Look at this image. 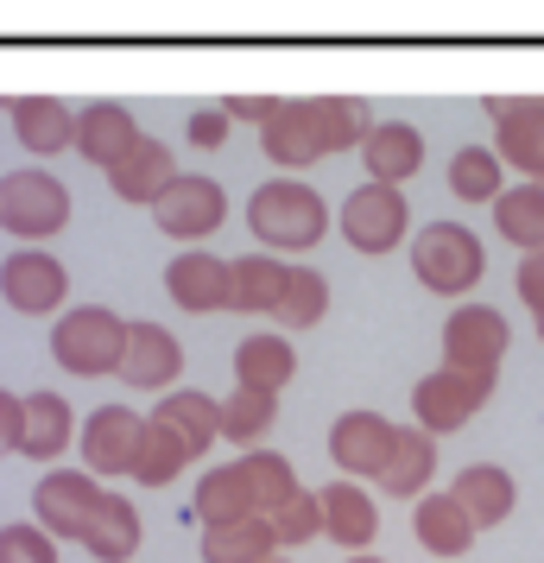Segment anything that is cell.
Segmentation results:
<instances>
[{"label":"cell","instance_id":"7dc6e473","mask_svg":"<svg viewBox=\"0 0 544 563\" xmlns=\"http://www.w3.org/2000/svg\"><path fill=\"white\" fill-rule=\"evenodd\" d=\"M273 563H286V558H273Z\"/></svg>","mask_w":544,"mask_h":563},{"label":"cell","instance_id":"1f68e13d","mask_svg":"<svg viewBox=\"0 0 544 563\" xmlns=\"http://www.w3.org/2000/svg\"><path fill=\"white\" fill-rule=\"evenodd\" d=\"M273 519H241V526H209L203 563H273Z\"/></svg>","mask_w":544,"mask_h":563},{"label":"cell","instance_id":"ab89813d","mask_svg":"<svg viewBox=\"0 0 544 563\" xmlns=\"http://www.w3.org/2000/svg\"><path fill=\"white\" fill-rule=\"evenodd\" d=\"M0 563H57L45 526H0Z\"/></svg>","mask_w":544,"mask_h":563},{"label":"cell","instance_id":"3957f363","mask_svg":"<svg viewBox=\"0 0 544 563\" xmlns=\"http://www.w3.org/2000/svg\"><path fill=\"white\" fill-rule=\"evenodd\" d=\"M412 273L424 291L463 298V291H475V285L488 279V247L463 222H424V234L412 241Z\"/></svg>","mask_w":544,"mask_h":563},{"label":"cell","instance_id":"f546056e","mask_svg":"<svg viewBox=\"0 0 544 563\" xmlns=\"http://www.w3.org/2000/svg\"><path fill=\"white\" fill-rule=\"evenodd\" d=\"M70 431H77V418H70V406L57 393H26V437H20V450L32 462H52L57 450H70Z\"/></svg>","mask_w":544,"mask_h":563},{"label":"cell","instance_id":"8fae6325","mask_svg":"<svg viewBox=\"0 0 544 563\" xmlns=\"http://www.w3.org/2000/svg\"><path fill=\"white\" fill-rule=\"evenodd\" d=\"M158 234H171V241H203L229 222V197H222V184L215 178H178L153 209Z\"/></svg>","mask_w":544,"mask_h":563},{"label":"cell","instance_id":"5bb4252c","mask_svg":"<svg viewBox=\"0 0 544 563\" xmlns=\"http://www.w3.org/2000/svg\"><path fill=\"white\" fill-rule=\"evenodd\" d=\"M64 291H70V279H64V266H57L45 247H26V254H13L7 266H0V298L20 310V317H45V310L64 305Z\"/></svg>","mask_w":544,"mask_h":563},{"label":"cell","instance_id":"f35d334b","mask_svg":"<svg viewBox=\"0 0 544 563\" xmlns=\"http://www.w3.org/2000/svg\"><path fill=\"white\" fill-rule=\"evenodd\" d=\"M317 532H323V494H298V500H286L273 512V538L279 544H311Z\"/></svg>","mask_w":544,"mask_h":563},{"label":"cell","instance_id":"44dd1931","mask_svg":"<svg viewBox=\"0 0 544 563\" xmlns=\"http://www.w3.org/2000/svg\"><path fill=\"white\" fill-rule=\"evenodd\" d=\"M362 158H367V184H392L399 190L406 178L424 172V133L406 128V121H380L374 140L362 146Z\"/></svg>","mask_w":544,"mask_h":563},{"label":"cell","instance_id":"60d3db41","mask_svg":"<svg viewBox=\"0 0 544 563\" xmlns=\"http://www.w3.org/2000/svg\"><path fill=\"white\" fill-rule=\"evenodd\" d=\"M279 108H286V102H273V96H229L222 114H229V121H254V128L266 133L273 121H279Z\"/></svg>","mask_w":544,"mask_h":563},{"label":"cell","instance_id":"e575fe53","mask_svg":"<svg viewBox=\"0 0 544 563\" xmlns=\"http://www.w3.org/2000/svg\"><path fill=\"white\" fill-rule=\"evenodd\" d=\"M190 456H197V450H190V443H184L171 424H158V418H153L146 450H140V468H133V482H140V487H171L184 468H190Z\"/></svg>","mask_w":544,"mask_h":563},{"label":"cell","instance_id":"603a6c76","mask_svg":"<svg viewBox=\"0 0 544 563\" xmlns=\"http://www.w3.org/2000/svg\"><path fill=\"white\" fill-rule=\"evenodd\" d=\"M291 266L273 254H241L229 260V310H254V317H273L279 298H286Z\"/></svg>","mask_w":544,"mask_h":563},{"label":"cell","instance_id":"836d02e7","mask_svg":"<svg viewBox=\"0 0 544 563\" xmlns=\"http://www.w3.org/2000/svg\"><path fill=\"white\" fill-rule=\"evenodd\" d=\"M273 418H279V393L234 386L229 399H222V437H229V443H247V450H254L259 437L273 431Z\"/></svg>","mask_w":544,"mask_h":563},{"label":"cell","instance_id":"7c38bea8","mask_svg":"<svg viewBox=\"0 0 544 563\" xmlns=\"http://www.w3.org/2000/svg\"><path fill=\"white\" fill-rule=\"evenodd\" d=\"M392 443H399V424L380 418V411H342L330 424V456H336L342 475H374L392 462Z\"/></svg>","mask_w":544,"mask_h":563},{"label":"cell","instance_id":"f1b7e54d","mask_svg":"<svg viewBox=\"0 0 544 563\" xmlns=\"http://www.w3.org/2000/svg\"><path fill=\"white\" fill-rule=\"evenodd\" d=\"M493 229H500V241L519 247V260L539 254L544 247V184H513V190L493 203Z\"/></svg>","mask_w":544,"mask_h":563},{"label":"cell","instance_id":"d4e9b609","mask_svg":"<svg viewBox=\"0 0 544 563\" xmlns=\"http://www.w3.org/2000/svg\"><path fill=\"white\" fill-rule=\"evenodd\" d=\"M449 494H456V507L475 519V532H488V526H500L507 512H513V475L507 468H493V462H475V468H463L456 482H449Z\"/></svg>","mask_w":544,"mask_h":563},{"label":"cell","instance_id":"83f0119b","mask_svg":"<svg viewBox=\"0 0 544 563\" xmlns=\"http://www.w3.org/2000/svg\"><path fill=\"white\" fill-rule=\"evenodd\" d=\"M82 551L96 563H127L140 551V507H133L127 494H108L102 512H96V526L82 532Z\"/></svg>","mask_w":544,"mask_h":563},{"label":"cell","instance_id":"bcb514c9","mask_svg":"<svg viewBox=\"0 0 544 563\" xmlns=\"http://www.w3.org/2000/svg\"><path fill=\"white\" fill-rule=\"evenodd\" d=\"M539 342H544V323H539Z\"/></svg>","mask_w":544,"mask_h":563},{"label":"cell","instance_id":"74e56055","mask_svg":"<svg viewBox=\"0 0 544 563\" xmlns=\"http://www.w3.org/2000/svg\"><path fill=\"white\" fill-rule=\"evenodd\" d=\"M241 462H247L259 500H266V519L286 507V500H298V494H304V487H298V475H291V462L279 456V450H241Z\"/></svg>","mask_w":544,"mask_h":563},{"label":"cell","instance_id":"7bdbcfd3","mask_svg":"<svg viewBox=\"0 0 544 563\" xmlns=\"http://www.w3.org/2000/svg\"><path fill=\"white\" fill-rule=\"evenodd\" d=\"M20 437H26V399L0 386V456H7V450H20Z\"/></svg>","mask_w":544,"mask_h":563},{"label":"cell","instance_id":"b9f144b4","mask_svg":"<svg viewBox=\"0 0 544 563\" xmlns=\"http://www.w3.org/2000/svg\"><path fill=\"white\" fill-rule=\"evenodd\" d=\"M190 146H203V153H215V146H222V140H229V114H222V108H197V114H190Z\"/></svg>","mask_w":544,"mask_h":563},{"label":"cell","instance_id":"5b68a950","mask_svg":"<svg viewBox=\"0 0 544 563\" xmlns=\"http://www.w3.org/2000/svg\"><path fill=\"white\" fill-rule=\"evenodd\" d=\"M70 222V190L52 172H13L0 178V229L13 241H52Z\"/></svg>","mask_w":544,"mask_h":563},{"label":"cell","instance_id":"d6a6232c","mask_svg":"<svg viewBox=\"0 0 544 563\" xmlns=\"http://www.w3.org/2000/svg\"><path fill=\"white\" fill-rule=\"evenodd\" d=\"M311 108H317V128H323L330 153H362L374 140V114L355 96H311Z\"/></svg>","mask_w":544,"mask_h":563},{"label":"cell","instance_id":"ee69618b","mask_svg":"<svg viewBox=\"0 0 544 563\" xmlns=\"http://www.w3.org/2000/svg\"><path fill=\"white\" fill-rule=\"evenodd\" d=\"M513 285H519V298H525V310H539V323H544V247L519 260V279Z\"/></svg>","mask_w":544,"mask_h":563},{"label":"cell","instance_id":"30bf717a","mask_svg":"<svg viewBox=\"0 0 544 563\" xmlns=\"http://www.w3.org/2000/svg\"><path fill=\"white\" fill-rule=\"evenodd\" d=\"M102 487H96V475H77V468H52L45 482H38V494H32V512H38V526L52 538H70V544H82V532L96 526V512H102Z\"/></svg>","mask_w":544,"mask_h":563},{"label":"cell","instance_id":"6da1fadb","mask_svg":"<svg viewBox=\"0 0 544 563\" xmlns=\"http://www.w3.org/2000/svg\"><path fill=\"white\" fill-rule=\"evenodd\" d=\"M247 229L254 241H266L273 254H311L323 229H330V209L317 197L311 184L298 178H273L254 190V203H247Z\"/></svg>","mask_w":544,"mask_h":563},{"label":"cell","instance_id":"ba28073f","mask_svg":"<svg viewBox=\"0 0 544 563\" xmlns=\"http://www.w3.org/2000/svg\"><path fill=\"white\" fill-rule=\"evenodd\" d=\"M146 431H153V418H140L127 406L89 411L82 418V462H89V475H133L140 450H146Z\"/></svg>","mask_w":544,"mask_h":563},{"label":"cell","instance_id":"4fadbf2b","mask_svg":"<svg viewBox=\"0 0 544 563\" xmlns=\"http://www.w3.org/2000/svg\"><path fill=\"white\" fill-rule=\"evenodd\" d=\"M190 512L209 526H241V519H266V500H259L254 475H247V462L234 456L222 462V468H209L203 482H197V500H190Z\"/></svg>","mask_w":544,"mask_h":563},{"label":"cell","instance_id":"ffe728a7","mask_svg":"<svg viewBox=\"0 0 544 563\" xmlns=\"http://www.w3.org/2000/svg\"><path fill=\"white\" fill-rule=\"evenodd\" d=\"M259 146H266L273 165H286V172H304V165H317V158H330L311 102H286V108H279V121L259 133Z\"/></svg>","mask_w":544,"mask_h":563},{"label":"cell","instance_id":"d590c367","mask_svg":"<svg viewBox=\"0 0 544 563\" xmlns=\"http://www.w3.org/2000/svg\"><path fill=\"white\" fill-rule=\"evenodd\" d=\"M449 197H463V203H500L507 197L500 190V153L463 146V153L449 158Z\"/></svg>","mask_w":544,"mask_h":563},{"label":"cell","instance_id":"7402d4cb","mask_svg":"<svg viewBox=\"0 0 544 563\" xmlns=\"http://www.w3.org/2000/svg\"><path fill=\"white\" fill-rule=\"evenodd\" d=\"M7 114H13L20 146H26V153H38V158H52V153H64V146H77V114L57 102V96H20Z\"/></svg>","mask_w":544,"mask_h":563},{"label":"cell","instance_id":"4dcf8cb0","mask_svg":"<svg viewBox=\"0 0 544 563\" xmlns=\"http://www.w3.org/2000/svg\"><path fill=\"white\" fill-rule=\"evenodd\" d=\"M153 418H158V424H171V431L197 450V456H203L209 443L222 437V406H215L209 393H165Z\"/></svg>","mask_w":544,"mask_h":563},{"label":"cell","instance_id":"9a60e30c","mask_svg":"<svg viewBox=\"0 0 544 563\" xmlns=\"http://www.w3.org/2000/svg\"><path fill=\"white\" fill-rule=\"evenodd\" d=\"M165 291H171V305L190 310V317L229 310V260L190 247V254H178L171 266H165Z\"/></svg>","mask_w":544,"mask_h":563},{"label":"cell","instance_id":"8992f818","mask_svg":"<svg viewBox=\"0 0 544 563\" xmlns=\"http://www.w3.org/2000/svg\"><path fill=\"white\" fill-rule=\"evenodd\" d=\"M342 241L355 247V254H392L406 229H412V209H406V190H392V184H362L348 203H342Z\"/></svg>","mask_w":544,"mask_h":563},{"label":"cell","instance_id":"e0dca14e","mask_svg":"<svg viewBox=\"0 0 544 563\" xmlns=\"http://www.w3.org/2000/svg\"><path fill=\"white\" fill-rule=\"evenodd\" d=\"M184 374V342L158 323H133L127 330V361H121V380L133 393H158Z\"/></svg>","mask_w":544,"mask_h":563},{"label":"cell","instance_id":"f6af8a7d","mask_svg":"<svg viewBox=\"0 0 544 563\" xmlns=\"http://www.w3.org/2000/svg\"><path fill=\"white\" fill-rule=\"evenodd\" d=\"M348 563H380V558H348Z\"/></svg>","mask_w":544,"mask_h":563},{"label":"cell","instance_id":"8d00e7d4","mask_svg":"<svg viewBox=\"0 0 544 563\" xmlns=\"http://www.w3.org/2000/svg\"><path fill=\"white\" fill-rule=\"evenodd\" d=\"M323 310H330V285H323V273H311V266H291L286 279V298H279V323L286 330H311V323H323Z\"/></svg>","mask_w":544,"mask_h":563},{"label":"cell","instance_id":"cb8c5ba5","mask_svg":"<svg viewBox=\"0 0 544 563\" xmlns=\"http://www.w3.org/2000/svg\"><path fill=\"white\" fill-rule=\"evenodd\" d=\"M437 475V437L418 431V424H399V443H392V462L380 468V494H399V500H418Z\"/></svg>","mask_w":544,"mask_h":563},{"label":"cell","instance_id":"4316f807","mask_svg":"<svg viewBox=\"0 0 544 563\" xmlns=\"http://www.w3.org/2000/svg\"><path fill=\"white\" fill-rule=\"evenodd\" d=\"M298 374V349L279 335H241L234 342V380L254 393H286V380Z\"/></svg>","mask_w":544,"mask_h":563},{"label":"cell","instance_id":"2e32d148","mask_svg":"<svg viewBox=\"0 0 544 563\" xmlns=\"http://www.w3.org/2000/svg\"><path fill=\"white\" fill-rule=\"evenodd\" d=\"M146 133H140V121H133L121 102H89L77 108V153L89 158V165H102V172H114L121 158L140 146Z\"/></svg>","mask_w":544,"mask_h":563},{"label":"cell","instance_id":"7a4b0ae2","mask_svg":"<svg viewBox=\"0 0 544 563\" xmlns=\"http://www.w3.org/2000/svg\"><path fill=\"white\" fill-rule=\"evenodd\" d=\"M127 330L108 305H77L70 317H57L52 330V355L64 374H77V380H102V374H121V361H127Z\"/></svg>","mask_w":544,"mask_h":563},{"label":"cell","instance_id":"484cf974","mask_svg":"<svg viewBox=\"0 0 544 563\" xmlns=\"http://www.w3.org/2000/svg\"><path fill=\"white\" fill-rule=\"evenodd\" d=\"M412 532L431 558H463L468 544H475V519L456 507V494H424L412 507Z\"/></svg>","mask_w":544,"mask_h":563},{"label":"cell","instance_id":"9c48e42d","mask_svg":"<svg viewBox=\"0 0 544 563\" xmlns=\"http://www.w3.org/2000/svg\"><path fill=\"white\" fill-rule=\"evenodd\" d=\"M488 399H493V380H468V374H456V367H437V374H424V380L412 386L418 431H431V437L463 431Z\"/></svg>","mask_w":544,"mask_h":563},{"label":"cell","instance_id":"d6986e66","mask_svg":"<svg viewBox=\"0 0 544 563\" xmlns=\"http://www.w3.org/2000/svg\"><path fill=\"white\" fill-rule=\"evenodd\" d=\"M323 538L342 544L348 558H367V544L380 538V512L355 482H330L323 487Z\"/></svg>","mask_w":544,"mask_h":563},{"label":"cell","instance_id":"ac0fdd59","mask_svg":"<svg viewBox=\"0 0 544 563\" xmlns=\"http://www.w3.org/2000/svg\"><path fill=\"white\" fill-rule=\"evenodd\" d=\"M178 178H184V172L171 165V146H165V140H140V146H133V153L114 165V172H108V190H114L121 203L158 209V197H165Z\"/></svg>","mask_w":544,"mask_h":563},{"label":"cell","instance_id":"52a82bcc","mask_svg":"<svg viewBox=\"0 0 544 563\" xmlns=\"http://www.w3.org/2000/svg\"><path fill=\"white\" fill-rule=\"evenodd\" d=\"M493 153L500 165H513L525 184H544V96H493Z\"/></svg>","mask_w":544,"mask_h":563},{"label":"cell","instance_id":"277c9868","mask_svg":"<svg viewBox=\"0 0 544 563\" xmlns=\"http://www.w3.org/2000/svg\"><path fill=\"white\" fill-rule=\"evenodd\" d=\"M507 342H513V330L493 305H456L443 323V367H456L468 380H500Z\"/></svg>","mask_w":544,"mask_h":563}]
</instances>
